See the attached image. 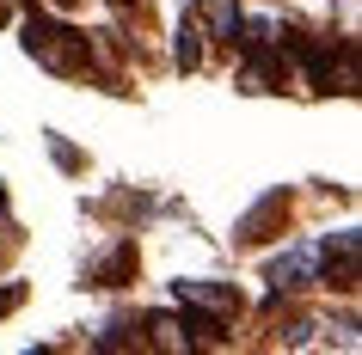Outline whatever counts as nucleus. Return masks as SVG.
I'll list each match as a JSON object with an SVG mask.
<instances>
[{
    "label": "nucleus",
    "instance_id": "obj_1",
    "mask_svg": "<svg viewBox=\"0 0 362 355\" xmlns=\"http://www.w3.org/2000/svg\"><path fill=\"white\" fill-rule=\"evenodd\" d=\"M25 56L43 61L49 74L74 80V74H86L93 43H86V31H74V25H56V19H43V13H31V19H25Z\"/></svg>",
    "mask_w": 362,
    "mask_h": 355
},
{
    "label": "nucleus",
    "instance_id": "obj_2",
    "mask_svg": "<svg viewBox=\"0 0 362 355\" xmlns=\"http://www.w3.org/2000/svg\"><path fill=\"white\" fill-rule=\"evenodd\" d=\"M172 300H178L185 313H209V318H221V325H233L240 306H246L233 282H172Z\"/></svg>",
    "mask_w": 362,
    "mask_h": 355
},
{
    "label": "nucleus",
    "instance_id": "obj_3",
    "mask_svg": "<svg viewBox=\"0 0 362 355\" xmlns=\"http://www.w3.org/2000/svg\"><path fill=\"white\" fill-rule=\"evenodd\" d=\"M320 282V245H288L283 258L270 263V288L276 294H295V288H313Z\"/></svg>",
    "mask_w": 362,
    "mask_h": 355
},
{
    "label": "nucleus",
    "instance_id": "obj_4",
    "mask_svg": "<svg viewBox=\"0 0 362 355\" xmlns=\"http://www.w3.org/2000/svg\"><path fill=\"white\" fill-rule=\"evenodd\" d=\"M356 251H362V239H356V227H338V233H325V245H320V258H325V282H338V288H356Z\"/></svg>",
    "mask_w": 362,
    "mask_h": 355
},
{
    "label": "nucleus",
    "instance_id": "obj_5",
    "mask_svg": "<svg viewBox=\"0 0 362 355\" xmlns=\"http://www.w3.org/2000/svg\"><path fill=\"white\" fill-rule=\"evenodd\" d=\"M197 13H203V37H215V43H240V25H246V13H240L233 0H197Z\"/></svg>",
    "mask_w": 362,
    "mask_h": 355
},
{
    "label": "nucleus",
    "instance_id": "obj_6",
    "mask_svg": "<svg viewBox=\"0 0 362 355\" xmlns=\"http://www.w3.org/2000/svg\"><path fill=\"white\" fill-rule=\"evenodd\" d=\"M172 61H178L185 74H191L197 61H203V25H197V19H185V25H178V43H172Z\"/></svg>",
    "mask_w": 362,
    "mask_h": 355
},
{
    "label": "nucleus",
    "instance_id": "obj_7",
    "mask_svg": "<svg viewBox=\"0 0 362 355\" xmlns=\"http://www.w3.org/2000/svg\"><path fill=\"white\" fill-rule=\"evenodd\" d=\"M129 245H111V251H105V258L93 263V276H98V288H117V276H123V270H129Z\"/></svg>",
    "mask_w": 362,
    "mask_h": 355
},
{
    "label": "nucleus",
    "instance_id": "obj_8",
    "mask_svg": "<svg viewBox=\"0 0 362 355\" xmlns=\"http://www.w3.org/2000/svg\"><path fill=\"white\" fill-rule=\"evenodd\" d=\"M135 318H111V325H105V337H98V349H123V343H135Z\"/></svg>",
    "mask_w": 362,
    "mask_h": 355
},
{
    "label": "nucleus",
    "instance_id": "obj_9",
    "mask_svg": "<svg viewBox=\"0 0 362 355\" xmlns=\"http://www.w3.org/2000/svg\"><path fill=\"white\" fill-rule=\"evenodd\" d=\"M49 153H56V166H68V172H80V153L62 141V135H49Z\"/></svg>",
    "mask_w": 362,
    "mask_h": 355
},
{
    "label": "nucleus",
    "instance_id": "obj_10",
    "mask_svg": "<svg viewBox=\"0 0 362 355\" xmlns=\"http://www.w3.org/2000/svg\"><path fill=\"white\" fill-rule=\"evenodd\" d=\"M19 300H25V288H19V282H0V318L13 313V306H19Z\"/></svg>",
    "mask_w": 362,
    "mask_h": 355
},
{
    "label": "nucleus",
    "instance_id": "obj_11",
    "mask_svg": "<svg viewBox=\"0 0 362 355\" xmlns=\"http://www.w3.org/2000/svg\"><path fill=\"white\" fill-rule=\"evenodd\" d=\"M0 208H6V190H0Z\"/></svg>",
    "mask_w": 362,
    "mask_h": 355
}]
</instances>
